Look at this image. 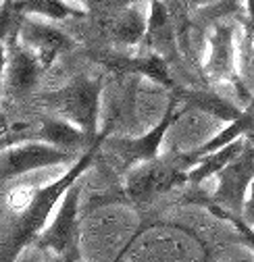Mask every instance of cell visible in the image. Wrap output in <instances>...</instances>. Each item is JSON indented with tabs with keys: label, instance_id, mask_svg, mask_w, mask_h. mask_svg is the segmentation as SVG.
Wrapping results in <instances>:
<instances>
[{
	"label": "cell",
	"instance_id": "9",
	"mask_svg": "<svg viewBox=\"0 0 254 262\" xmlns=\"http://www.w3.org/2000/svg\"><path fill=\"white\" fill-rule=\"evenodd\" d=\"M15 34L23 46H27L40 58L44 69L50 67L60 52H65L73 46V40L65 34V31L50 27L46 23H36L31 19H25V15H23L21 23L15 27Z\"/></svg>",
	"mask_w": 254,
	"mask_h": 262
},
{
	"label": "cell",
	"instance_id": "17",
	"mask_svg": "<svg viewBox=\"0 0 254 262\" xmlns=\"http://www.w3.org/2000/svg\"><path fill=\"white\" fill-rule=\"evenodd\" d=\"M36 189L34 185H15L13 189H7L5 193V210L13 216L21 214L27 210V206L31 204V200H34L36 195Z\"/></svg>",
	"mask_w": 254,
	"mask_h": 262
},
{
	"label": "cell",
	"instance_id": "14",
	"mask_svg": "<svg viewBox=\"0 0 254 262\" xmlns=\"http://www.w3.org/2000/svg\"><path fill=\"white\" fill-rule=\"evenodd\" d=\"M244 148H246V140L244 138H238L236 142H231V144H227L223 148H219V150L206 154L204 158H200V162H198L196 167L189 169L187 183L198 185V183L206 181L208 177H217V173H221L234 158H238Z\"/></svg>",
	"mask_w": 254,
	"mask_h": 262
},
{
	"label": "cell",
	"instance_id": "20",
	"mask_svg": "<svg viewBox=\"0 0 254 262\" xmlns=\"http://www.w3.org/2000/svg\"><path fill=\"white\" fill-rule=\"evenodd\" d=\"M248 136H250V140H252V142H254V129H252V131H250V134H248Z\"/></svg>",
	"mask_w": 254,
	"mask_h": 262
},
{
	"label": "cell",
	"instance_id": "6",
	"mask_svg": "<svg viewBox=\"0 0 254 262\" xmlns=\"http://www.w3.org/2000/svg\"><path fill=\"white\" fill-rule=\"evenodd\" d=\"M81 154L62 150L58 146H52L44 140L40 142H17L3 148V181L19 179L31 171H42L56 165H73Z\"/></svg>",
	"mask_w": 254,
	"mask_h": 262
},
{
	"label": "cell",
	"instance_id": "3",
	"mask_svg": "<svg viewBox=\"0 0 254 262\" xmlns=\"http://www.w3.org/2000/svg\"><path fill=\"white\" fill-rule=\"evenodd\" d=\"M102 79L79 77L65 88L44 96V104L56 117H62L81 127L90 138H98Z\"/></svg>",
	"mask_w": 254,
	"mask_h": 262
},
{
	"label": "cell",
	"instance_id": "2",
	"mask_svg": "<svg viewBox=\"0 0 254 262\" xmlns=\"http://www.w3.org/2000/svg\"><path fill=\"white\" fill-rule=\"evenodd\" d=\"M187 169L181 165L179 154L156 156L152 160L140 162L127 171L123 193L127 202L136 206H144L154 202L156 198L173 191L187 183Z\"/></svg>",
	"mask_w": 254,
	"mask_h": 262
},
{
	"label": "cell",
	"instance_id": "10",
	"mask_svg": "<svg viewBox=\"0 0 254 262\" xmlns=\"http://www.w3.org/2000/svg\"><path fill=\"white\" fill-rule=\"evenodd\" d=\"M204 73L213 81L236 79V29L229 23H219L208 38V56Z\"/></svg>",
	"mask_w": 254,
	"mask_h": 262
},
{
	"label": "cell",
	"instance_id": "16",
	"mask_svg": "<svg viewBox=\"0 0 254 262\" xmlns=\"http://www.w3.org/2000/svg\"><path fill=\"white\" fill-rule=\"evenodd\" d=\"M200 206H204L208 212H213L217 219H221V221H227V223H231V227H236V231H238V235H240V239L254 252V227L252 225H248L240 214H234V212H229V210H225L223 206H219V204H215L213 200H208V198H198L196 200Z\"/></svg>",
	"mask_w": 254,
	"mask_h": 262
},
{
	"label": "cell",
	"instance_id": "11",
	"mask_svg": "<svg viewBox=\"0 0 254 262\" xmlns=\"http://www.w3.org/2000/svg\"><path fill=\"white\" fill-rule=\"evenodd\" d=\"M102 25L107 36L115 44L138 46L142 40H146V34H148V15L142 9L130 5L115 13H107Z\"/></svg>",
	"mask_w": 254,
	"mask_h": 262
},
{
	"label": "cell",
	"instance_id": "18",
	"mask_svg": "<svg viewBox=\"0 0 254 262\" xmlns=\"http://www.w3.org/2000/svg\"><path fill=\"white\" fill-rule=\"evenodd\" d=\"M242 219L254 227V181L250 183V189H248V198H246V204H244V212H242Z\"/></svg>",
	"mask_w": 254,
	"mask_h": 262
},
{
	"label": "cell",
	"instance_id": "15",
	"mask_svg": "<svg viewBox=\"0 0 254 262\" xmlns=\"http://www.w3.org/2000/svg\"><path fill=\"white\" fill-rule=\"evenodd\" d=\"M173 94L179 98L181 106L187 111V108H198V111H206L219 119L223 121H234L238 119L242 113L231 106L227 100H223V98H219L215 94H208V92H198V90H173Z\"/></svg>",
	"mask_w": 254,
	"mask_h": 262
},
{
	"label": "cell",
	"instance_id": "8",
	"mask_svg": "<svg viewBox=\"0 0 254 262\" xmlns=\"http://www.w3.org/2000/svg\"><path fill=\"white\" fill-rule=\"evenodd\" d=\"M5 71H7V88L15 96H27L36 90L40 75L44 69V64L40 58L31 52L27 46L21 44L17 38L7 40V62H5Z\"/></svg>",
	"mask_w": 254,
	"mask_h": 262
},
{
	"label": "cell",
	"instance_id": "1",
	"mask_svg": "<svg viewBox=\"0 0 254 262\" xmlns=\"http://www.w3.org/2000/svg\"><path fill=\"white\" fill-rule=\"evenodd\" d=\"M109 129L111 127H104L100 131L98 140L73 162V165L67 169V173H62L60 177H56L48 185L36 189V195H34V200H31V204L27 206L25 212L15 216L11 231L5 237L3 260H15L31 242H36L40 237L44 227L48 225V219H50L52 210L60 204V200L65 198V193L71 189V185L77 183L88 173V169L94 165V160H96V156L102 150V142L109 138Z\"/></svg>",
	"mask_w": 254,
	"mask_h": 262
},
{
	"label": "cell",
	"instance_id": "12",
	"mask_svg": "<svg viewBox=\"0 0 254 262\" xmlns=\"http://www.w3.org/2000/svg\"><path fill=\"white\" fill-rule=\"evenodd\" d=\"M36 134L40 140H44L52 146H58L62 150L75 152V154H83L98 140V138H90L81 127H77L75 123L62 119V117H56V115L50 119H44Z\"/></svg>",
	"mask_w": 254,
	"mask_h": 262
},
{
	"label": "cell",
	"instance_id": "13",
	"mask_svg": "<svg viewBox=\"0 0 254 262\" xmlns=\"http://www.w3.org/2000/svg\"><path fill=\"white\" fill-rule=\"evenodd\" d=\"M5 5L19 15H38L50 21L83 19L86 11L67 0H5Z\"/></svg>",
	"mask_w": 254,
	"mask_h": 262
},
{
	"label": "cell",
	"instance_id": "7",
	"mask_svg": "<svg viewBox=\"0 0 254 262\" xmlns=\"http://www.w3.org/2000/svg\"><path fill=\"white\" fill-rule=\"evenodd\" d=\"M252 181H254V142L246 140V148L240 152V156L234 158L221 173H217V189L213 198L208 200L242 216Z\"/></svg>",
	"mask_w": 254,
	"mask_h": 262
},
{
	"label": "cell",
	"instance_id": "5",
	"mask_svg": "<svg viewBox=\"0 0 254 262\" xmlns=\"http://www.w3.org/2000/svg\"><path fill=\"white\" fill-rule=\"evenodd\" d=\"M179 108H181L179 98L175 94H171L167 111L161 117V121L156 123V127H152L148 134H144L136 140L134 138H111V140L107 138L102 142V152L109 154L111 158H115L127 171H130L132 167H136V165H140V162L156 158L158 152H161V146H163L167 131L171 129V125L175 123V119L179 115Z\"/></svg>",
	"mask_w": 254,
	"mask_h": 262
},
{
	"label": "cell",
	"instance_id": "4",
	"mask_svg": "<svg viewBox=\"0 0 254 262\" xmlns=\"http://www.w3.org/2000/svg\"><path fill=\"white\" fill-rule=\"evenodd\" d=\"M81 181V179H79ZM73 183L71 189L60 200L54 219L44 227V231L36 239L38 248L54 252L62 260L81 258V225H79V200L81 183Z\"/></svg>",
	"mask_w": 254,
	"mask_h": 262
},
{
	"label": "cell",
	"instance_id": "19",
	"mask_svg": "<svg viewBox=\"0 0 254 262\" xmlns=\"http://www.w3.org/2000/svg\"><path fill=\"white\" fill-rule=\"evenodd\" d=\"M213 0H185V5L189 7V9H198V7H206V5H210Z\"/></svg>",
	"mask_w": 254,
	"mask_h": 262
}]
</instances>
